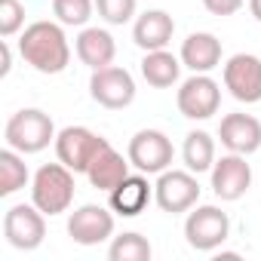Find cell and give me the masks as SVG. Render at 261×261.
<instances>
[{"label": "cell", "instance_id": "26", "mask_svg": "<svg viewBox=\"0 0 261 261\" xmlns=\"http://www.w3.org/2000/svg\"><path fill=\"white\" fill-rule=\"evenodd\" d=\"M25 25V7L19 0H0V37H13Z\"/></svg>", "mask_w": 261, "mask_h": 261}, {"label": "cell", "instance_id": "17", "mask_svg": "<svg viewBox=\"0 0 261 261\" xmlns=\"http://www.w3.org/2000/svg\"><path fill=\"white\" fill-rule=\"evenodd\" d=\"M181 65L191 68L194 74H209L212 68L221 65V40L209 31H197L181 43Z\"/></svg>", "mask_w": 261, "mask_h": 261}, {"label": "cell", "instance_id": "11", "mask_svg": "<svg viewBox=\"0 0 261 261\" xmlns=\"http://www.w3.org/2000/svg\"><path fill=\"white\" fill-rule=\"evenodd\" d=\"M224 86L237 101H261V59L252 53H237L224 65Z\"/></svg>", "mask_w": 261, "mask_h": 261}, {"label": "cell", "instance_id": "12", "mask_svg": "<svg viewBox=\"0 0 261 261\" xmlns=\"http://www.w3.org/2000/svg\"><path fill=\"white\" fill-rule=\"evenodd\" d=\"M68 233L80 246L105 243L108 237H114V209H105V206H95V203H86V206L74 209L71 218H68Z\"/></svg>", "mask_w": 261, "mask_h": 261}, {"label": "cell", "instance_id": "4", "mask_svg": "<svg viewBox=\"0 0 261 261\" xmlns=\"http://www.w3.org/2000/svg\"><path fill=\"white\" fill-rule=\"evenodd\" d=\"M111 142L95 136L86 126H65L56 136V157L71 169V172H86L89 163L108 148Z\"/></svg>", "mask_w": 261, "mask_h": 261}, {"label": "cell", "instance_id": "22", "mask_svg": "<svg viewBox=\"0 0 261 261\" xmlns=\"http://www.w3.org/2000/svg\"><path fill=\"white\" fill-rule=\"evenodd\" d=\"M28 185V166L19 151H0V197H10Z\"/></svg>", "mask_w": 261, "mask_h": 261}, {"label": "cell", "instance_id": "28", "mask_svg": "<svg viewBox=\"0 0 261 261\" xmlns=\"http://www.w3.org/2000/svg\"><path fill=\"white\" fill-rule=\"evenodd\" d=\"M10 68H13V53H10L7 37H4V40H0V77H7V74H10Z\"/></svg>", "mask_w": 261, "mask_h": 261}, {"label": "cell", "instance_id": "19", "mask_svg": "<svg viewBox=\"0 0 261 261\" xmlns=\"http://www.w3.org/2000/svg\"><path fill=\"white\" fill-rule=\"evenodd\" d=\"M129 157L123 160V154H117L111 145L89 163V169H86V178H89V185L95 188V191H105V194H111L126 175H129Z\"/></svg>", "mask_w": 261, "mask_h": 261}, {"label": "cell", "instance_id": "20", "mask_svg": "<svg viewBox=\"0 0 261 261\" xmlns=\"http://www.w3.org/2000/svg\"><path fill=\"white\" fill-rule=\"evenodd\" d=\"M181 68H185L181 59H175V56L166 53V49L145 53V59H142V77H145L148 86H154V89H169V86H175Z\"/></svg>", "mask_w": 261, "mask_h": 261}, {"label": "cell", "instance_id": "13", "mask_svg": "<svg viewBox=\"0 0 261 261\" xmlns=\"http://www.w3.org/2000/svg\"><path fill=\"white\" fill-rule=\"evenodd\" d=\"M249 188H252V166L246 163L243 154H233L230 151L221 160H215V166H212V191H215L218 200L233 203Z\"/></svg>", "mask_w": 261, "mask_h": 261}, {"label": "cell", "instance_id": "1", "mask_svg": "<svg viewBox=\"0 0 261 261\" xmlns=\"http://www.w3.org/2000/svg\"><path fill=\"white\" fill-rule=\"evenodd\" d=\"M22 59L40 74H62L71 62V46L62 31V22H34L19 37Z\"/></svg>", "mask_w": 261, "mask_h": 261}, {"label": "cell", "instance_id": "14", "mask_svg": "<svg viewBox=\"0 0 261 261\" xmlns=\"http://www.w3.org/2000/svg\"><path fill=\"white\" fill-rule=\"evenodd\" d=\"M218 139L227 151L249 157L261 148V120H255L252 114H224L218 126Z\"/></svg>", "mask_w": 261, "mask_h": 261}, {"label": "cell", "instance_id": "24", "mask_svg": "<svg viewBox=\"0 0 261 261\" xmlns=\"http://www.w3.org/2000/svg\"><path fill=\"white\" fill-rule=\"evenodd\" d=\"M95 0H53V13L68 28H83L92 19Z\"/></svg>", "mask_w": 261, "mask_h": 261}, {"label": "cell", "instance_id": "29", "mask_svg": "<svg viewBox=\"0 0 261 261\" xmlns=\"http://www.w3.org/2000/svg\"><path fill=\"white\" fill-rule=\"evenodd\" d=\"M249 13L255 16V22H261V0H249Z\"/></svg>", "mask_w": 261, "mask_h": 261}, {"label": "cell", "instance_id": "5", "mask_svg": "<svg viewBox=\"0 0 261 261\" xmlns=\"http://www.w3.org/2000/svg\"><path fill=\"white\" fill-rule=\"evenodd\" d=\"M129 163H133L139 172L145 175H160L172 166V157H175V148L169 142L166 133L160 129H142L129 139V151H126Z\"/></svg>", "mask_w": 261, "mask_h": 261}, {"label": "cell", "instance_id": "21", "mask_svg": "<svg viewBox=\"0 0 261 261\" xmlns=\"http://www.w3.org/2000/svg\"><path fill=\"white\" fill-rule=\"evenodd\" d=\"M181 157H185V166L200 175V172H209L215 166V139L203 129H194V133L185 136V145H181Z\"/></svg>", "mask_w": 261, "mask_h": 261}, {"label": "cell", "instance_id": "3", "mask_svg": "<svg viewBox=\"0 0 261 261\" xmlns=\"http://www.w3.org/2000/svg\"><path fill=\"white\" fill-rule=\"evenodd\" d=\"M4 139H7V148L19 154H40L43 148H49V142H56L53 117L40 108H22L7 120Z\"/></svg>", "mask_w": 261, "mask_h": 261}, {"label": "cell", "instance_id": "9", "mask_svg": "<svg viewBox=\"0 0 261 261\" xmlns=\"http://www.w3.org/2000/svg\"><path fill=\"white\" fill-rule=\"evenodd\" d=\"M4 237L13 249H22V252H34L43 237H46V215L31 203H19V206H10L7 215H4Z\"/></svg>", "mask_w": 261, "mask_h": 261}, {"label": "cell", "instance_id": "16", "mask_svg": "<svg viewBox=\"0 0 261 261\" xmlns=\"http://www.w3.org/2000/svg\"><path fill=\"white\" fill-rule=\"evenodd\" d=\"M172 34H175V22H172V16L166 10H148L133 25V40L145 53L166 49V43L172 40Z\"/></svg>", "mask_w": 261, "mask_h": 261}, {"label": "cell", "instance_id": "15", "mask_svg": "<svg viewBox=\"0 0 261 261\" xmlns=\"http://www.w3.org/2000/svg\"><path fill=\"white\" fill-rule=\"evenodd\" d=\"M154 197V188L148 185V175L139 172V175H126L111 194H108V206L114 209V215H123V218H136L148 209Z\"/></svg>", "mask_w": 261, "mask_h": 261}, {"label": "cell", "instance_id": "23", "mask_svg": "<svg viewBox=\"0 0 261 261\" xmlns=\"http://www.w3.org/2000/svg\"><path fill=\"white\" fill-rule=\"evenodd\" d=\"M151 255H154V249L142 233H120L108 246L111 261H151Z\"/></svg>", "mask_w": 261, "mask_h": 261}, {"label": "cell", "instance_id": "2", "mask_svg": "<svg viewBox=\"0 0 261 261\" xmlns=\"http://www.w3.org/2000/svg\"><path fill=\"white\" fill-rule=\"evenodd\" d=\"M74 175L62 160L59 163H46L34 172L31 181V203L43 212V215H62L71 209L74 203Z\"/></svg>", "mask_w": 261, "mask_h": 261}, {"label": "cell", "instance_id": "10", "mask_svg": "<svg viewBox=\"0 0 261 261\" xmlns=\"http://www.w3.org/2000/svg\"><path fill=\"white\" fill-rule=\"evenodd\" d=\"M178 111L188 120H209L212 114H218L221 105V86L209 77V74H194L178 86Z\"/></svg>", "mask_w": 261, "mask_h": 261}, {"label": "cell", "instance_id": "25", "mask_svg": "<svg viewBox=\"0 0 261 261\" xmlns=\"http://www.w3.org/2000/svg\"><path fill=\"white\" fill-rule=\"evenodd\" d=\"M95 10L108 25H126L136 16V0H95Z\"/></svg>", "mask_w": 261, "mask_h": 261}, {"label": "cell", "instance_id": "6", "mask_svg": "<svg viewBox=\"0 0 261 261\" xmlns=\"http://www.w3.org/2000/svg\"><path fill=\"white\" fill-rule=\"evenodd\" d=\"M230 233V218L218 206H197L185 218V237L188 246L197 252H215Z\"/></svg>", "mask_w": 261, "mask_h": 261}, {"label": "cell", "instance_id": "27", "mask_svg": "<svg viewBox=\"0 0 261 261\" xmlns=\"http://www.w3.org/2000/svg\"><path fill=\"white\" fill-rule=\"evenodd\" d=\"M203 7H206L212 16H233V13L243 7V0H203Z\"/></svg>", "mask_w": 261, "mask_h": 261}, {"label": "cell", "instance_id": "7", "mask_svg": "<svg viewBox=\"0 0 261 261\" xmlns=\"http://www.w3.org/2000/svg\"><path fill=\"white\" fill-rule=\"evenodd\" d=\"M89 95L108 111H123V108H129L136 101V80H133V74H129L126 68L108 65V68L92 71Z\"/></svg>", "mask_w": 261, "mask_h": 261}, {"label": "cell", "instance_id": "18", "mask_svg": "<svg viewBox=\"0 0 261 261\" xmlns=\"http://www.w3.org/2000/svg\"><path fill=\"white\" fill-rule=\"evenodd\" d=\"M74 49H77V59L92 71L114 65V56H117V43H114L111 31H105V28H83Z\"/></svg>", "mask_w": 261, "mask_h": 261}, {"label": "cell", "instance_id": "8", "mask_svg": "<svg viewBox=\"0 0 261 261\" xmlns=\"http://www.w3.org/2000/svg\"><path fill=\"white\" fill-rule=\"evenodd\" d=\"M154 200L169 215L191 212L200 200V185H197L191 169L188 172L185 169H166V172H160V178L154 185Z\"/></svg>", "mask_w": 261, "mask_h": 261}]
</instances>
